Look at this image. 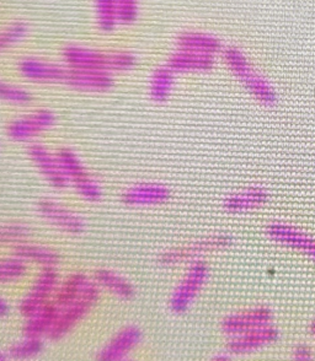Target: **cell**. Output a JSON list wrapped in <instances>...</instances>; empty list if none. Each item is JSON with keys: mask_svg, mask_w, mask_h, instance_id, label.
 Instances as JSON below:
<instances>
[{"mask_svg": "<svg viewBox=\"0 0 315 361\" xmlns=\"http://www.w3.org/2000/svg\"><path fill=\"white\" fill-rule=\"evenodd\" d=\"M62 58L67 67L107 74L129 72L138 62L133 53L105 52L78 44L63 48Z\"/></svg>", "mask_w": 315, "mask_h": 361, "instance_id": "cell-1", "label": "cell"}, {"mask_svg": "<svg viewBox=\"0 0 315 361\" xmlns=\"http://www.w3.org/2000/svg\"><path fill=\"white\" fill-rule=\"evenodd\" d=\"M222 54L230 72L233 73V75L242 82V85L255 100L268 107L276 105L278 101L276 89L265 76L256 71L243 51L237 47H227L223 49Z\"/></svg>", "mask_w": 315, "mask_h": 361, "instance_id": "cell-2", "label": "cell"}, {"mask_svg": "<svg viewBox=\"0 0 315 361\" xmlns=\"http://www.w3.org/2000/svg\"><path fill=\"white\" fill-rule=\"evenodd\" d=\"M208 279L210 267L203 259L190 263L169 298V309L172 314H186L205 289Z\"/></svg>", "mask_w": 315, "mask_h": 361, "instance_id": "cell-3", "label": "cell"}, {"mask_svg": "<svg viewBox=\"0 0 315 361\" xmlns=\"http://www.w3.org/2000/svg\"><path fill=\"white\" fill-rule=\"evenodd\" d=\"M233 243H234L233 236L227 233H215L182 246L169 248L159 255L158 262L162 266L167 267L179 266L185 263L190 264L192 262L201 261L202 257L208 253L230 248Z\"/></svg>", "mask_w": 315, "mask_h": 361, "instance_id": "cell-4", "label": "cell"}, {"mask_svg": "<svg viewBox=\"0 0 315 361\" xmlns=\"http://www.w3.org/2000/svg\"><path fill=\"white\" fill-rule=\"evenodd\" d=\"M100 295V288L91 279L89 286H86L84 293L77 300L59 309L56 324L53 326L48 338L51 341H61L63 338L67 337L68 334L90 314L91 310L99 302Z\"/></svg>", "mask_w": 315, "mask_h": 361, "instance_id": "cell-5", "label": "cell"}, {"mask_svg": "<svg viewBox=\"0 0 315 361\" xmlns=\"http://www.w3.org/2000/svg\"><path fill=\"white\" fill-rule=\"evenodd\" d=\"M61 281L62 279L57 267L41 268V271L31 283L29 291L20 300L18 307L19 314L26 319L44 307L46 305L52 302Z\"/></svg>", "mask_w": 315, "mask_h": 361, "instance_id": "cell-6", "label": "cell"}, {"mask_svg": "<svg viewBox=\"0 0 315 361\" xmlns=\"http://www.w3.org/2000/svg\"><path fill=\"white\" fill-rule=\"evenodd\" d=\"M56 124L57 114L53 111L47 109H35L13 119L6 127V134L13 142L25 143L46 133Z\"/></svg>", "mask_w": 315, "mask_h": 361, "instance_id": "cell-7", "label": "cell"}, {"mask_svg": "<svg viewBox=\"0 0 315 361\" xmlns=\"http://www.w3.org/2000/svg\"><path fill=\"white\" fill-rule=\"evenodd\" d=\"M40 216L58 231L68 235H81L86 228L85 220L76 210L51 198L41 200L37 204Z\"/></svg>", "mask_w": 315, "mask_h": 361, "instance_id": "cell-8", "label": "cell"}, {"mask_svg": "<svg viewBox=\"0 0 315 361\" xmlns=\"http://www.w3.org/2000/svg\"><path fill=\"white\" fill-rule=\"evenodd\" d=\"M273 310L265 305H258L225 316L220 324V329L227 337H235L242 333L273 324Z\"/></svg>", "mask_w": 315, "mask_h": 361, "instance_id": "cell-9", "label": "cell"}, {"mask_svg": "<svg viewBox=\"0 0 315 361\" xmlns=\"http://www.w3.org/2000/svg\"><path fill=\"white\" fill-rule=\"evenodd\" d=\"M143 338V331L138 326H124L97 352L96 361H127L129 355L141 345Z\"/></svg>", "mask_w": 315, "mask_h": 361, "instance_id": "cell-10", "label": "cell"}, {"mask_svg": "<svg viewBox=\"0 0 315 361\" xmlns=\"http://www.w3.org/2000/svg\"><path fill=\"white\" fill-rule=\"evenodd\" d=\"M28 155L48 185L56 190L67 188L69 182L59 164L57 152H53L44 144L31 143L28 147Z\"/></svg>", "mask_w": 315, "mask_h": 361, "instance_id": "cell-11", "label": "cell"}, {"mask_svg": "<svg viewBox=\"0 0 315 361\" xmlns=\"http://www.w3.org/2000/svg\"><path fill=\"white\" fill-rule=\"evenodd\" d=\"M280 339V331L275 324H268L235 337L228 338L227 353L230 355L244 357L270 347Z\"/></svg>", "mask_w": 315, "mask_h": 361, "instance_id": "cell-12", "label": "cell"}, {"mask_svg": "<svg viewBox=\"0 0 315 361\" xmlns=\"http://www.w3.org/2000/svg\"><path fill=\"white\" fill-rule=\"evenodd\" d=\"M172 197V190L167 185L157 182H141L127 187L119 200L124 205L143 208L165 204Z\"/></svg>", "mask_w": 315, "mask_h": 361, "instance_id": "cell-13", "label": "cell"}, {"mask_svg": "<svg viewBox=\"0 0 315 361\" xmlns=\"http://www.w3.org/2000/svg\"><path fill=\"white\" fill-rule=\"evenodd\" d=\"M268 238L285 247L304 253L315 261V238L285 221H273L266 228Z\"/></svg>", "mask_w": 315, "mask_h": 361, "instance_id": "cell-14", "label": "cell"}, {"mask_svg": "<svg viewBox=\"0 0 315 361\" xmlns=\"http://www.w3.org/2000/svg\"><path fill=\"white\" fill-rule=\"evenodd\" d=\"M20 74L26 80L37 84H62L67 76V66L48 62L41 58L26 57L19 62Z\"/></svg>", "mask_w": 315, "mask_h": 361, "instance_id": "cell-15", "label": "cell"}, {"mask_svg": "<svg viewBox=\"0 0 315 361\" xmlns=\"http://www.w3.org/2000/svg\"><path fill=\"white\" fill-rule=\"evenodd\" d=\"M271 198L270 190L265 185H250L234 192L223 200V208L228 213L240 214L261 208Z\"/></svg>", "mask_w": 315, "mask_h": 361, "instance_id": "cell-16", "label": "cell"}, {"mask_svg": "<svg viewBox=\"0 0 315 361\" xmlns=\"http://www.w3.org/2000/svg\"><path fill=\"white\" fill-rule=\"evenodd\" d=\"M66 66V64H64ZM64 85L83 92H106L115 85L112 74L68 67Z\"/></svg>", "mask_w": 315, "mask_h": 361, "instance_id": "cell-17", "label": "cell"}, {"mask_svg": "<svg viewBox=\"0 0 315 361\" xmlns=\"http://www.w3.org/2000/svg\"><path fill=\"white\" fill-rule=\"evenodd\" d=\"M11 255L26 263L28 266H37L40 268H52L61 263L62 257L54 248L48 247L39 243H25L15 245L11 247Z\"/></svg>", "mask_w": 315, "mask_h": 361, "instance_id": "cell-18", "label": "cell"}, {"mask_svg": "<svg viewBox=\"0 0 315 361\" xmlns=\"http://www.w3.org/2000/svg\"><path fill=\"white\" fill-rule=\"evenodd\" d=\"M215 58L212 56L180 49L172 53L167 62V67L175 74L210 72L215 68Z\"/></svg>", "mask_w": 315, "mask_h": 361, "instance_id": "cell-19", "label": "cell"}, {"mask_svg": "<svg viewBox=\"0 0 315 361\" xmlns=\"http://www.w3.org/2000/svg\"><path fill=\"white\" fill-rule=\"evenodd\" d=\"M177 47L180 51L201 53L215 57V54L223 52V43L215 35L200 32V31H187L179 35L177 38Z\"/></svg>", "mask_w": 315, "mask_h": 361, "instance_id": "cell-20", "label": "cell"}, {"mask_svg": "<svg viewBox=\"0 0 315 361\" xmlns=\"http://www.w3.org/2000/svg\"><path fill=\"white\" fill-rule=\"evenodd\" d=\"M93 281L101 290H105L119 299L129 301L136 296V288L133 284L117 271L109 268L96 269Z\"/></svg>", "mask_w": 315, "mask_h": 361, "instance_id": "cell-21", "label": "cell"}, {"mask_svg": "<svg viewBox=\"0 0 315 361\" xmlns=\"http://www.w3.org/2000/svg\"><path fill=\"white\" fill-rule=\"evenodd\" d=\"M59 307L54 302H49L37 312L24 319L23 336L24 337L41 338L49 336L57 319Z\"/></svg>", "mask_w": 315, "mask_h": 361, "instance_id": "cell-22", "label": "cell"}, {"mask_svg": "<svg viewBox=\"0 0 315 361\" xmlns=\"http://www.w3.org/2000/svg\"><path fill=\"white\" fill-rule=\"evenodd\" d=\"M91 279L84 271H73L61 281L57 291L53 298V302L58 307H64L81 296Z\"/></svg>", "mask_w": 315, "mask_h": 361, "instance_id": "cell-23", "label": "cell"}, {"mask_svg": "<svg viewBox=\"0 0 315 361\" xmlns=\"http://www.w3.org/2000/svg\"><path fill=\"white\" fill-rule=\"evenodd\" d=\"M177 74L172 72L167 64L164 67H159L152 73L148 84L149 97L157 104L167 102L172 96Z\"/></svg>", "mask_w": 315, "mask_h": 361, "instance_id": "cell-24", "label": "cell"}, {"mask_svg": "<svg viewBox=\"0 0 315 361\" xmlns=\"http://www.w3.org/2000/svg\"><path fill=\"white\" fill-rule=\"evenodd\" d=\"M56 152H57L58 160L62 166L63 172L68 178L69 185L73 187L91 176L83 159L73 149L61 147Z\"/></svg>", "mask_w": 315, "mask_h": 361, "instance_id": "cell-25", "label": "cell"}, {"mask_svg": "<svg viewBox=\"0 0 315 361\" xmlns=\"http://www.w3.org/2000/svg\"><path fill=\"white\" fill-rule=\"evenodd\" d=\"M44 350V343L41 338L23 337L13 343L8 349L9 359L15 361H28L39 357Z\"/></svg>", "mask_w": 315, "mask_h": 361, "instance_id": "cell-26", "label": "cell"}, {"mask_svg": "<svg viewBox=\"0 0 315 361\" xmlns=\"http://www.w3.org/2000/svg\"><path fill=\"white\" fill-rule=\"evenodd\" d=\"M96 23L101 31L112 32L119 24L116 0H94Z\"/></svg>", "mask_w": 315, "mask_h": 361, "instance_id": "cell-27", "label": "cell"}, {"mask_svg": "<svg viewBox=\"0 0 315 361\" xmlns=\"http://www.w3.org/2000/svg\"><path fill=\"white\" fill-rule=\"evenodd\" d=\"M28 274V264L18 257H0V286L14 284Z\"/></svg>", "mask_w": 315, "mask_h": 361, "instance_id": "cell-28", "label": "cell"}, {"mask_svg": "<svg viewBox=\"0 0 315 361\" xmlns=\"http://www.w3.org/2000/svg\"><path fill=\"white\" fill-rule=\"evenodd\" d=\"M31 228L20 223L0 224V246H15L25 243L31 236Z\"/></svg>", "mask_w": 315, "mask_h": 361, "instance_id": "cell-29", "label": "cell"}, {"mask_svg": "<svg viewBox=\"0 0 315 361\" xmlns=\"http://www.w3.org/2000/svg\"><path fill=\"white\" fill-rule=\"evenodd\" d=\"M29 35V25L16 21L0 30V53L24 41Z\"/></svg>", "mask_w": 315, "mask_h": 361, "instance_id": "cell-30", "label": "cell"}, {"mask_svg": "<svg viewBox=\"0 0 315 361\" xmlns=\"http://www.w3.org/2000/svg\"><path fill=\"white\" fill-rule=\"evenodd\" d=\"M34 100V96L21 86L10 82L0 81V101H4L11 105H29Z\"/></svg>", "mask_w": 315, "mask_h": 361, "instance_id": "cell-31", "label": "cell"}, {"mask_svg": "<svg viewBox=\"0 0 315 361\" xmlns=\"http://www.w3.org/2000/svg\"><path fill=\"white\" fill-rule=\"evenodd\" d=\"M119 9V24L124 26L133 25L139 15L138 0H116Z\"/></svg>", "mask_w": 315, "mask_h": 361, "instance_id": "cell-32", "label": "cell"}, {"mask_svg": "<svg viewBox=\"0 0 315 361\" xmlns=\"http://www.w3.org/2000/svg\"><path fill=\"white\" fill-rule=\"evenodd\" d=\"M291 361H315L314 352L308 344H297L292 352Z\"/></svg>", "mask_w": 315, "mask_h": 361, "instance_id": "cell-33", "label": "cell"}, {"mask_svg": "<svg viewBox=\"0 0 315 361\" xmlns=\"http://www.w3.org/2000/svg\"><path fill=\"white\" fill-rule=\"evenodd\" d=\"M10 311H11V307H10L9 302L4 298L0 296V319L8 317L10 314Z\"/></svg>", "mask_w": 315, "mask_h": 361, "instance_id": "cell-34", "label": "cell"}, {"mask_svg": "<svg viewBox=\"0 0 315 361\" xmlns=\"http://www.w3.org/2000/svg\"><path fill=\"white\" fill-rule=\"evenodd\" d=\"M210 361H232V355L228 353H220Z\"/></svg>", "mask_w": 315, "mask_h": 361, "instance_id": "cell-35", "label": "cell"}, {"mask_svg": "<svg viewBox=\"0 0 315 361\" xmlns=\"http://www.w3.org/2000/svg\"><path fill=\"white\" fill-rule=\"evenodd\" d=\"M0 361H9L8 353L1 352V350H0Z\"/></svg>", "mask_w": 315, "mask_h": 361, "instance_id": "cell-36", "label": "cell"}, {"mask_svg": "<svg viewBox=\"0 0 315 361\" xmlns=\"http://www.w3.org/2000/svg\"><path fill=\"white\" fill-rule=\"evenodd\" d=\"M311 336H313V337L315 338V319H314V321H313V322H311Z\"/></svg>", "mask_w": 315, "mask_h": 361, "instance_id": "cell-37", "label": "cell"}, {"mask_svg": "<svg viewBox=\"0 0 315 361\" xmlns=\"http://www.w3.org/2000/svg\"><path fill=\"white\" fill-rule=\"evenodd\" d=\"M127 361H133V360H131V359H129V360H127Z\"/></svg>", "mask_w": 315, "mask_h": 361, "instance_id": "cell-38", "label": "cell"}]
</instances>
